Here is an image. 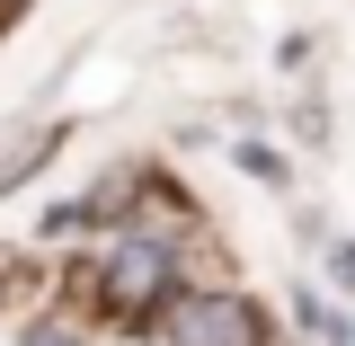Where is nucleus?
<instances>
[{
  "label": "nucleus",
  "mask_w": 355,
  "mask_h": 346,
  "mask_svg": "<svg viewBox=\"0 0 355 346\" xmlns=\"http://www.w3.org/2000/svg\"><path fill=\"white\" fill-rule=\"evenodd\" d=\"M169 284H178V249H160V240H116V249H107V293L125 311L160 302Z\"/></svg>",
  "instance_id": "nucleus-2"
},
{
  "label": "nucleus",
  "mask_w": 355,
  "mask_h": 346,
  "mask_svg": "<svg viewBox=\"0 0 355 346\" xmlns=\"http://www.w3.org/2000/svg\"><path fill=\"white\" fill-rule=\"evenodd\" d=\"M18 346H80V338H71V329H53V320H44V329H27V338H18Z\"/></svg>",
  "instance_id": "nucleus-5"
},
{
  "label": "nucleus",
  "mask_w": 355,
  "mask_h": 346,
  "mask_svg": "<svg viewBox=\"0 0 355 346\" xmlns=\"http://www.w3.org/2000/svg\"><path fill=\"white\" fill-rule=\"evenodd\" d=\"M240 169H258L266 187H284V160H275V151H258V142H249V151H240Z\"/></svg>",
  "instance_id": "nucleus-4"
},
{
  "label": "nucleus",
  "mask_w": 355,
  "mask_h": 346,
  "mask_svg": "<svg viewBox=\"0 0 355 346\" xmlns=\"http://www.w3.org/2000/svg\"><path fill=\"white\" fill-rule=\"evenodd\" d=\"M329 266H338V284H355V249H347V240L329 249Z\"/></svg>",
  "instance_id": "nucleus-6"
},
{
  "label": "nucleus",
  "mask_w": 355,
  "mask_h": 346,
  "mask_svg": "<svg viewBox=\"0 0 355 346\" xmlns=\"http://www.w3.org/2000/svg\"><path fill=\"white\" fill-rule=\"evenodd\" d=\"M160 338H169V346H258V320H249L240 293H187Z\"/></svg>",
  "instance_id": "nucleus-1"
},
{
  "label": "nucleus",
  "mask_w": 355,
  "mask_h": 346,
  "mask_svg": "<svg viewBox=\"0 0 355 346\" xmlns=\"http://www.w3.org/2000/svg\"><path fill=\"white\" fill-rule=\"evenodd\" d=\"M302 329H311V338H329V346H355V329H347L329 302H320V293H302Z\"/></svg>",
  "instance_id": "nucleus-3"
}]
</instances>
